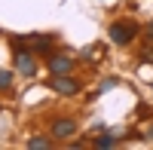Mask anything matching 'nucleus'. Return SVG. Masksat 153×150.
<instances>
[{
  "label": "nucleus",
  "instance_id": "obj_1",
  "mask_svg": "<svg viewBox=\"0 0 153 150\" xmlns=\"http://www.w3.org/2000/svg\"><path fill=\"white\" fill-rule=\"evenodd\" d=\"M132 37H135V25H129V22H117V25H110V40H113V43L126 46V43H132Z\"/></svg>",
  "mask_w": 153,
  "mask_h": 150
},
{
  "label": "nucleus",
  "instance_id": "obj_2",
  "mask_svg": "<svg viewBox=\"0 0 153 150\" xmlns=\"http://www.w3.org/2000/svg\"><path fill=\"white\" fill-rule=\"evenodd\" d=\"M76 89H80V83H76V80H71L68 74H55V80H52V92H58V95H74Z\"/></svg>",
  "mask_w": 153,
  "mask_h": 150
},
{
  "label": "nucleus",
  "instance_id": "obj_3",
  "mask_svg": "<svg viewBox=\"0 0 153 150\" xmlns=\"http://www.w3.org/2000/svg\"><path fill=\"white\" fill-rule=\"evenodd\" d=\"M16 65H19V74H25V77H34V71H37L34 55L25 52V49H19V52H16Z\"/></svg>",
  "mask_w": 153,
  "mask_h": 150
},
{
  "label": "nucleus",
  "instance_id": "obj_4",
  "mask_svg": "<svg viewBox=\"0 0 153 150\" xmlns=\"http://www.w3.org/2000/svg\"><path fill=\"white\" fill-rule=\"evenodd\" d=\"M71 68H74V61L68 55H52L49 58V71L52 74H71Z\"/></svg>",
  "mask_w": 153,
  "mask_h": 150
},
{
  "label": "nucleus",
  "instance_id": "obj_5",
  "mask_svg": "<svg viewBox=\"0 0 153 150\" xmlns=\"http://www.w3.org/2000/svg\"><path fill=\"white\" fill-rule=\"evenodd\" d=\"M74 132H76V123H74V120H55V126H52V135H55V138H71Z\"/></svg>",
  "mask_w": 153,
  "mask_h": 150
},
{
  "label": "nucleus",
  "instance_id": "obj_6",
  "mask_svg": "<svg viewBox=\"0 0 153 150\" xmlns=\"http://www.w3.org/2000/svg\"><path fill=\"white\" fill-rule=\"evenodd\" d=\"M25 40H28L31 49H37V52H49V49H52V37H46V34H34V37H25Z\"/></svg>",
  "mask_w": 153,
  "mask_h": 150
},
{
  "label": "nucleus",
  "instance_id": "obj_7",
  "mask_svg": "<svg viewBox=\"0 0 153 150\" xmlns=\"http://www.w3.org/2000/svg\"><path fill=\"white\" fill-rule=\"evenodd\" d=\"M28 147H31V150H49V147H52V141H49V138H31Z\"/></svg>",
  "mask_w": 153,
  "mask_h": 150
},
{
  "label": "nucleus",
  "instance_id": "obj_8",
  "mask_svg": "<svg viewBox=\"0 0 153 150\" xmlns=\"http://www.w3.org/2000/svg\"><path fill=\"white\" fill-rule=\"evenodd\" d=\"M113 144H117V141H113L110 135H101V138H95V147H101V150H104V147H113Z\"/></svg>",
  "mask_w": 153,
  "mask_h": 150
},
{
  "label": "nucleus",
  "instance_id": "obj_9",
  "mask_svg": "<svg viewBox=\"0 0 153 150\" xmlns=\"http://www.w3.org/2000/svg\"><path fill=\"white\" fill-rule=\"evenodd\" d=\"M9 83H12V74L9 71H0V89H6Z\"/></svg>",
  "mask_w": 153,
  "mask_h": 150
},
{
  "label": "nucleus",
  "instance_id": "obj_10",
  "mask_svg": "<svg viewBox=\"0 0 153 150\" xmlns=\"http://www.w3.org/2000/svg\"><path fill=\"white\" fill-rule=\"evenodd\" d=\"M147 37H150V40H153V22L147 25Z\"/></svg>",
  "mask_w": 153,
  "mask_h": 150
},
{
  "label": "nucleus",
  "instance_id": "obj_11",
  "mask_svg": "<svg viewBox=\"0 0 153 150\" xmlns=\"http://www.w3.org/2000/svg\"><path fill=\"white\" fill-rule=\"evenodd\" d=\"M147 138H150V141H153V129H150V132H147Z\"/></svg>",
  "mask_w": 153,
  "mask_h": 150
}]
</instances>
